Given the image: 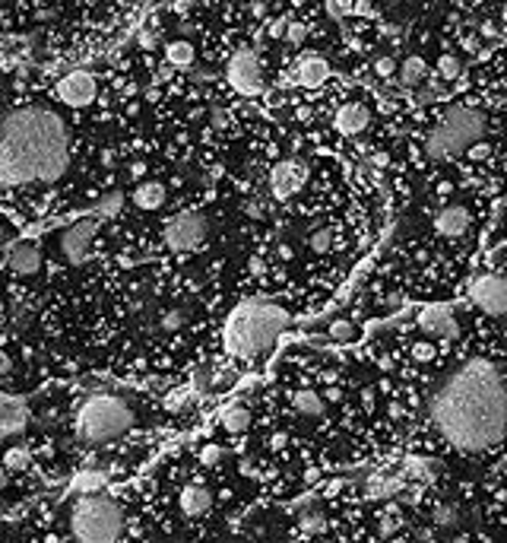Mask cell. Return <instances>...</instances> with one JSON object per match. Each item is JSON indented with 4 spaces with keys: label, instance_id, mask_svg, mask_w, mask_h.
Returning a JSON list of instances; mask_svg holds the SVG:
<instances>
[{
    "label": "cell",
    "instance_id": "52a82bcc",
    "mask_svg": "<svg viewBox=\"0 0 507 543\" xmlns=\"http://www.w3.org/2000/svg\"><path fill=\"white\" fill-rule=\"evenodd\" d=\"M206 232H209V222L200 210H181L165 222L162 239H165V245L171 248V251L184 254V251L200 248L203 241H206Z\"/></svg>",
    "mask_w": 507,
    "mask_h": 543
},
{
    "label": "cell",
    "instance_id": "5b68a950",
    "mask_svg": "<svg viewBox=\"0 0 507 543\" xmlns=\"http://www.w3.org/2000/svg\"><path fill=\"white\" fill-rule=\"evenodd\" d=\"M485 134V115L472 105H453L444 111L438 127L428 134L425 153L431 159H453V156L466 153L470 147L482 143Z\"/></svg>",
    "mask_w": 507,
    "mask_h": 543
},
{
    "label": "cell",
    "instance_id": "816d5d0a",
    "mask_svg": "<svg viewBox=\"0 0 507 543\" xmlns=\"http://www.w3.org/2000/svg\"><path fill=\"white\" fill-rule=\"evenodd\" d=\"M279 258H295V251H292V245H279Z\"/></svg>",
    "mask_w": 507,
    "mask_h": 543
},
{
    "label": "cell",
    "instance_id": "9c48e42d",
    "mask_svg": "<svg viewBox=\"0 0 507 543\" xmlns=\"http://www.w3.org/2000/svg\"><path fill=\"white\" fill-rule=\"evenodd\" d=\"M226 80L235 93L241 96H257L263 89V67H260V57L254 55L251 48L238 51V55L228 61L226 67Z\"/></svg>",
    "mask_w": 507,
    "mask_h": 543
},
{
    "label": "cell",
    "instance_id": "c3c4849f",
    "mask_svg": "<svg viewBox=\"0 0 507 543\" xmlns=\"http://www.w3.org/2000/svg\"><path fill=\"white\" fill-rule=\"evenodd\" d=\"M247 213H251L254 219H260V217H263V210H260V200H251V204H247Z\"/></svg>",
    "mask_w": 507,
    "mask_h": 543
},
{
    "label": "cell",
    "instance_id": "7bdbcfd3",
    "mask_svg": "<svg viewBox=\"0 0 507 543\" xmlns=\"http://www.w3.org/2000/svg\"><path fill=\"white\" fill-rule=\"evenodd\" d=\"M187 397H190V391H175V394H168V407L175 410V407H184L187 404Z\"/></svg>",
    "mask_w": 507,
    "mask_h": 543
},
{
    "label": "cell",
    "instance_id": "ac0fdd59",
    "mask_svg": "<svg viewBox=\"0 0 507 543\" xmlns=\"http://www.w3.org/2000/svg\"><path fill=\"white\" fill-rule=\"evenodd\" d=\"M368 121H371V111L361 105V102H346V105H339L337 118H333L337 130H339V134H346V137L361 134V130L368 127Z\"/></svg>",
    "mask_w": 507,
    "mask_h": 543
},
{
    "label": "cell",
    "instance_id": "11a10c76",
    "mask_svg": "<svg viewBox=\"0 0 507 543\" xmlns=\"http://www.w3.org/2000/svg\"><path fill=\"white\" fill-rule=\"evenodd\" d=\"M251 13H254V16H263V13H267V6H263V4H254Z\"/></svg>",
    "mask_w": 507,
    "mask_h": 543
},
{
    "label": "cell",
    "instance_id": "7c38bea8",
    "mask_svg": "<svg viewBox=\"0 0 507 543\" xmlns=\"http://www.w3.org/2000/svg\"><path fill=\"white\" fill-rule=\"evenodd\" d=\"M95 93H98V83H95V76H92L89 70H70V74H64L61 80H57V86H54V96L70 108L92 105Z\"/></svg>",
    "mask_w": 507,
    "mask_h": 543
},
{
    "label": "cell",
    "instance_id": "6da1fadb",
    "mask_svg": "<svg viewBox=\"0 0 507 543\" xmlns=\"http://www.w3.org/2000/svg\"><path fill=\"white\" fill-rule=\"evenodd\" d=\"M431 423L447 445L466 455L495 448L507 435V378L491 359L460 362L428 401Z\"/></svg>",
    "mask_w": 507,
    "mask_h": 543
},
{
    "label": "cell",
    "instance_id": "603a6c76",
    "mask_svg": "<svg viewBox=\"0 0 507 543\" xmlns=\"http://www.w3.org/2000/svg\"><path fill=\"white\" fill-rule=\"evenodd\" d=\"M194 57H197V51H194V45H190V42H184V38H177V42H168V48H165L168 67L184 70V67H190V64H194Z\"/></svg>",
    "mask_w": 507,
    "mask_h": 543
},
{
    "label": "cell",
    "instance_id": "3957f363",
    "mask_svg": "<svg viewBox=\"0 0 507 543\" xmlns=\"http://www.w3.org/2000/svg\"><path fill=\"white\" fill-rule=\"evenodd\" d=\"M289 311L279 309L276 302H267V299H247L238 309L228 315L226 321V333H222V343L232 356L238 359H251L260 356L263 350L273 346V340L279 337L289 327Z\"/></svg>",
    "mask_w": 507,
    "mask_h": 543
},
{
    "label": "cell",
    "instance_id": "83f0119b",
    "mask_svg": "<svg viewBox=\"0 0 507 543\" xmlns=\"http://www.w3.org/2000/svg\"><path fill=\"white\" fill-rule=\"evenodd\" d=\"M29 461H32V455H29V448H25V445L6 448V455H4V467L6 470H25V467H29Z\"/></svg>",
    "mask_w": 507,
    "mask_h": 543
},
{
    "label": "cell",
    "instance_id": "4316f807",
    "mask_svg": "<svg viewBox=\"0 0 507 543\" xmlns=\"http://www.w3.org/2000/svg\"><path fill=\"white\" fill-rule=\"evenodd\" d=\"M298 525H301V534H305V537H317V534L327 527V521H324V515H320L317 508H308V512H301Z\"/></svg>",
    "mask_w": 507,
    "mask_h": 543
},
{
    "label": "cell",
    "instance_id": "f35d334b",
    "mask_svg": "<svg viewBox=\"0 0 507 543\" xmlns=\"http://www.w3.org/2000/svg\"><path fill=\"white\" fill-rule=\"evenodd\" d=\"M156 42H159V32H156L153 25H146V29L140 32V48L149 51V48H156Z\"/></svg>",
    "mask_w": 507,
    "mask_h": 543
},
{
    "label": "cell",
    "instance_id": "d4e9b609",
    "mask_svg": "<svg viewBox=\"0 0 507 543\" xmlns=\"http://www.w3.org/2000/svg\"><path fill=\"white\" fill-rule=\"evenodd\" d=\"M74 489L80 496H95L105 489V474H98V470H83V474H76L74 480Z\"/></svg>",
    "mask_w": 507,
    "mask_h": 543
},
{
    "label": "cell",
    "instance_id": "d590c367",
    "mask_svg": "<svg viewBox=\"0 0 507 543\" xmlns=\"http://www.w3.org/2000/svg\"><path fill=\"white\" fill-rule=\"evenodd\" d=\"M305 38H308V29H305V25H301V23H289V29H286V42H289V45H295V48H298Z\"/></svg>",
    "mask_w": 507,
    "mask_h": 543
},
{
    "label": "cell",
    "instance_id": "44dd1931",
    "mask_svg": "<svg viewBox=\"0 0 507 543\" xmlns=\"http://www.w3.org/2000/svg\"><path fill=\"white\" fill-rule=\"evenodd\" d=\"M251 426V407L247 404H228L226 410H222V429L232 435L245 433V429Z\"/></svg>",
    "mask_w": 507,
    "mask_h": 543
},
{
    "label": "cell",
    "instance_id": "7a4b0ae2",
    "mask_svg": "<svg viewBox=\"0 0 507 543\" xmlns=\"http://www.w3.org/2000/svg\"><path fill=\"white\" fill-rule=\"evenodd\" d=\"M70 166V134L57 111L13 108L0 118V188L51 185Z\"/></svg>",
    "mask_w": 507,
    "mask_h": 543
},
{
    "label": "cell",
    "instance_id": "8d00e7d4",
    "mask_svg": "<svg viewBox=\"0 0 507 543\" xmlns=\"http://www.w3.org/2000/svg\"><path fill=\"white\" fill-rule=\"evenodd\" d=\"M466 156H470L472 162H482V159H489V156H491V147H489V143H476V147L466 149Z\"/></svg>",
    "mask_w": 507,
    "mask_h": 543
},
{
    "label": "cell",
    "instance_id": "d6986e66",
    "mask_svg": "<svg viewBox=\"0 0 507 543\" xmlns=\"http://www.w3.org/2000/svg\"><path fill=\"white\" fill-rule=\"evenodd\" d=\"M434 229H438L444 239H457V235H463L466 229H470V210L466 207H444V210L434 217Z\"/></svg>",
    "mask_w": 507,
    "mask_h": 543
},
{
    "label": "cell",
    "instance_id": "e0dca14e",
    "mask_svg": "<svg viewBox=\"0 0 507 543\" xmlns=\"http://www.w3.org/2000/svg\"><path fill=\"white\" fill-rule=\"evenodd\" d=\"M177 505H181V512L187 515V518H200V515H206L209 508H213V493H209V486H203V483L194 480L177 493Z\"/></svg>",
    "mask_w": 507,
    "mask_h": 543
},
{
    "label": "cell",
    "instance_id": "9f6ffc18",
    "mask_svg": "<svg viewBox=\"0 0 507 543\" xmlns=\"http://www.w3.org/2000/svg\"><path fill=\"white\" fill-rule=\"evenodd\" d=\"M0 241H4V222H0Z\"/></svg>",
    "mask_w": 507,
    "mask_h": 543
},
{
    "label": "cell",
    "instance_id": "bcb514c9",
    "mask_svg": "<svg viewBox=\"0 0 507 543\" xmlns=\"http://www.w3.org/2000/svg\"><path fill=\"white\" fill-rule=\"evenodd\" d=\"M295 115H298V121H311L314 111H311V105H298L295 108Z\"/></svg>",
    "mask_w": 507,
    "mask_h": 543
},
{
    "label": "cell",
    "instance_id": "5bb4252c",
    "mask_svg": "<svg viewBox=\"0 0 507 543\" xmlns=\"http://www.w3.org/2000/svg\"><path fill=\"white\" fill-rule=\"evenodd\" d=\"M295 86H305V89H317L330 80V61L324 55H305L298 64H295V74H292Z\"/></svg>",
    "mask_w": 507,
    "mask_h": 543
},
{
    "label": "cell",
    "instance_id": "e575fe53",
    "mask_svg": "<svg viewBox=\"0 0 507 543\" xmlns=\"http://www.w3.org/2000/svg\"><path fill=\"white\" fill-rule=\"evenodd\" d=\"M374 74L378 76H393L397 74V61H393L390 55H380L378 61H374Z\"/></svg>",
    "mask_w": 507,
    "mask_h": 543
},
{
    "label": "cell",
    "instance_id": "2e32d148",
    "mask_svg": "<svg viewBox=\"0 0 507 543\" xmlns=\"http://www.w3.org/2000/svg\"><path fill=\"white\" fill-rule=\"evenodd\" d=\"M25 423H29L25 401L0 394V442H4V438H10V435H16V433H23Z\"/></svg>",
    "mask_w": 507,
    "mask_h": 543
},
{
    "label": "cell",
    "instance_id": "9a60e30c",
    "mask_svg": "<svg viewBox=\"0 0 507 543\" xmlns=\"http://www.w3.org/2000/svg\"><path fill=\"white\" fill-rule=\"evenodd\" d=\"M6 264H10V270L19 273V277H32V273L42 270V251H38L35 241L23 239V241H16V245L10 248Z\"/></svg>",
    "mask_w": 507,
    "mask_h": 543
},
{
    "label": "cell",
    "instance_id": "7dc6e473",
    "mask_svg": "<svg viewBox=\"0 0 507 543\" xmlns=\"http://www.w3.org/2000/svg\"><path fill=\"white\" fill-rule=\"evenodd\" d=\"M213 124H216V127H226V124H228L226 111H219V108H216V111H213Z\"/></svg>",
    "mask_w": 507,
    "mask_h": 543
},
{
    "label": "cell",
    "instance_id": "681fc988",
    "mask_svg": "<svg viewBox=\"0 0 507 543\" xmlns=\"http://www.w3.org/2000/svg\"><path fill=\"white\" fill-rule=\"evenodd\" d=\"M371 162H374V166H378V168H384V166H387V162H390V159H387V153H374V156H371Z\"/></svg>",
    "mask_w": 507,
    "mask_h": 543
},
{
    "label": "cell",
    "instance_id": "ffe728a7",
    "mask_svg": "<svg viewBox=\"0 0 507 543\" xmlns=\"http://www.w3.org/2000/svg\"><path fill=\"white\" fill-rule=\"evenodd\" d=\"M165 200H168V191L162 181H140L134 191V204L140 210H159Z\"/></svg>",
    "mask_w": 507,
    "mask_h": 543
},
{
    "label": "cell",
    "instance_id": "cb8c5ba5",
    "mask_svg": "<svg viewBox=\"0 0 507 543\" xmlns=\"http://www.w3.org/2000/svg\"><path fill=\"white\" fill-rule=\"evenodd\" d=\"M425 74H428V67L419 55H409L403 64H400V83H403V86H419V83L425 80Z\"/></svg>",
    "mask_w": 507,
    "mask_h": 543
},
{
    "label": "cell",
    "instance_id": "1f68e13d",
    "mask_svg": "<svg viewBox=\"0 0 507 543\" xmlns=\"http://www.w3.org/2000/svg\"><path fill=\"white\" fill-rule=\"evenodd\" d=\"M434 525L438 527H457L460 525V512L453 505H438L434 508Z\"/></svg>",
    "mask_w": 507,
    "mask_h": 543
},
{
    "label": "cell",
    "instance_id": "db71d44e",
    "mask_svg": "<svg viewBox=\"0 0 507 543\" xmlns=\"http://www.w3.org/2000/svg\"><path fill=\"white\" fill-rule=\"evenodd\" d=\"M339 388H327V401H339Z\"/></svg>",
    "mask_w": 507,
    "mask_h": 543
},
{
    "label": "cell",
    "instance_id": "f6af8a7d",
    "mask_svg": "<svg viewBox=\"0 0 507 543\" xmlns=\"http://www.w3.org/2000/svg\"><path fill=\"white\" fill-rule=\"evenodd\" d=\"M10 369H13V359L6 356L4 350H0V375H6V372H10Z\"/></svg>",
    "mask_w": 507,
    "mask_h": 543
},
{
    "label": "cell",
    "instance_id": "8992f818",
    "mask_svg": "<svg viewBox=\"0 0 507 543\" xmlns=\"http://www.w3.org/2000/svg\"><path fill=\"white\" fill-rule=\"evenodd\" d=\"M70 531L76 543H115L124 531V512L111 496H80L70 512Z\"/></svg>",
    "mask_w": 507,
    "mask_h": 543
},
{
    "label": "cell",
    "instance_id": "f907efd6",
    "mask_svg": "<svg viewBox=\"0 0 507 543\" xmlns=\"http://www.w3.org/2000/svg\"><path fill=\"white\" fill-rule=\"evenodd\" d=\"M482 35H485V38H495V35H498V29H495L491 23H485V25H482Z\"/></svg>",
    "mask_w": 507,
    "mask_h": 543
},
{
    "label": "cell",
    "instance_id": "ab89813d",
    "mask_svg": "<svg viewBox=\"0 0 507 543\" xmlns=\"http://www.w3.org/2000/svg\"><path fill=\"white\" fill-rule=\"evenodd\" d=\"M397 527H400V515L397 512H390V515H384V518H380V534H384V537H387V534H393Z\"/></svg>",
    "mask_w": 507,
    "mask_h": 543
},
{
    "label": "cell",
    "instance_id": "f5cc1de1",
    "mask_svg": "<svg viewBox=\"0 0 507 543\" xmlns=\"http://www.w3.org/2000/svg\"><path fill=\"white\" fill-rule=\"evenodd\" d=\"M450 181H441V185H438V194H441V198H447V194H450Z\"/></svg>",
    "mask_w": 507,
    "mask_h": 543
},
{
    "label": "cell",
    "instance_id": "484cf974",
    "mask_svg": "<svg viewBox=\"0 0 507 543\" xmlns=\"http://www.w3.org/2000/svg\"><path fill=\"white\" fill-rule=\"evenodd\" d=\"M121 204H124V194L121 191H111V194H105L102 200L95 204V217H102V219H108V217H117L121 213Z\"/></svg>",
    "mask_w": 507,
    "mask_h": 543
},
{
    "label": "cell",
    "instance_id": "f546056e",
    "mask_svg": "<svg viewBox=\"0 0 507 543\" xmlns=\"http://www.w3.org/2000/svg\"><path fill=\"white\" fill-rule=\"evenodd\" d=\"M327 333H330L337 343H355V340H359V327H355L352 321H333Z\"/></svg>",
    "mask_w": 507,
    "mask_h": 543
},
{
    "label": "cell",
    "instance_id": "8fae6325",
    "mask_svg": "<svg viewBox=\"0 0 507 543\" xmlns=\"http://www.w3.org/2000/svg\"><path fill=\"white\" fill-rule=\"evenodd\" d=\"M308 181V162L301 159H279L269 168V194L276 200H289L305 188Z\"/></svg>",
    "mask_w": 507,
    "mask_h": 543
},
{
    "label": "cell",
    "instance_id": "60d3db41",
    "mask_svg": "<svg viewBox=\"0 0 507 543\" xmlns=\"http://www.w3.org/2000/svg\"><path fill=\"white\" fill-rule=\"evenodd\" d=\"M286 29H289V19H273V23H269V38H286Z\"/></svg>",
    "mask_w": 507,
    "mask_h": 543
},
{
    "label": "cell",
    "instance_id": "f1b7e54d",
    "mask_svg": "<svg viewBox=\"0 0 507 543\" xmlns=\"http://www.w3.org/2000/svg\"><path fill=\"white\" fill-rule=\"evenodd\" d=\"M463 74V64H460L457 55H441L438 57V76L441 80H457Z\"/></svg>",
    "mask_w": 507,
    "mask_h": 543
},
{
    "label": "cell",
    "instance_id": "ee69618b",
    "mask_svg": "<svg viewBox=\"0 0 507 543\" xmlns=\"http://www.w3.org/2000/svg\"><path fill=\"white\" fill-rule=\"evenodd\" d=\"M267 445H269V451H282L289 445V435L286 433H273V438H269Z\"/></svg>",
    "mask_w": 507,
    "mask_h": 543
},
{
    "label": "cell",
    "instance_id": "d6a6232c",
    "mask_svg": "<svg viewBox=\"0 0 507 543\" xmlns=\"http://www.w3.org/2000/svg\"><path fill=\"white\" fill-rule=\"evenodd\" d=\"M184 321H187V315H184L181 309H168L165 315H162V331H177V327H184Z\"/></svg>",
    "mask_w": 507,
    "mask_h": 543
},
{
    "label": "cell",
    "instance_id": "277c9868",
    "mask_svg": "<svg viewBox=\"0 0 507 543\" xmlns=\"http://www.w3.org/2000/svg\"><path fill=\"white\" fill-rule=\"evenodd\" d=\"M134 426V410L117 394H92L76 410V435L89 445H105L127 435Z\"/></svg>",
    "mask_w": 507,
    "mask_h": 543
},
{
    "label": "cell",
    "instance_id": "74e56055",
    "mask_svg": "<svg viewBox=\"0 0 507 543\" xmlns=\"http://www.w3.org/2000/svg\"><path fill=\"white\" fill-rule=\"evenodd\" d=\"M349 13H355L352 4H327V16H333V19H342Z\"/></svg>",
    "mask_w": 507,
    "mask_h": 543
},
{
    "label": "cell",
    "instance_id": "b9f144b4",
    "mask_svg": "<svg viewBox=\"0 0 507 543\" xmlns=\"http://www.w3.org/2000/svg\"><path fill=\"white\" fill-rule=\"evenodd\" d=\"M412 356L422 359V362H425V359H431V356H434V346H431V343H416V346H412Z\"/></svg>",
    "mask_w": 507,
    "mask_h": 543
},
{
    "label": "cell",
    "instance_id": "4fadbf2b",
    "mask_svg": "<svg viewBox=\"0 0 507 543\" xmlns=\"http://www.w3.org/2000/svg\"><path fill=\"white\" fill-rule=\"evenodd\" d=\"M419 327H422L425 333H434V337H447L453 340L460 333V324L457 318H453V311L447 309V305H428V309L419 311Z\"/></svg>",
    "mask_w": 507,
    "mask_h": 543
},
{
    "label": "cell",
    "instance_id": "ba28073f",
    "mask_svg": "<svg viewBox=\"0 0 507 543\" xmlns=\"http://www.w3.org/2000/svg\"><path fill=\"white\" fill-rule=\"evenodd\" d=\"M98 226H102V217L89 213V217L76 219L74 226L64 229L57 248H61V258L67 261V264H83V261L89 258V248H92V239H95Z\"/></svg>",
    "mask_w": 507,
    "mask_h": 543
},
{
    "label": "cell",
    "instance_id": "4dcf8cb0",
    "mask_svg": "<svg viewBox=\"0 0 507 543\" xmlns=\"http://www.w3.org/2000/svg\"><path fill=\"white\" fill-rule=\"evenodd\" d=\"M308 245H311V251L327 254L333 248V232H330V229H314V232L308 235Z\"/></svg>",
    "mask_w": 507,
    "mask_h": 543
},
{
    "label": "cell",
    "instance_id": "7402d4cb",
    "mask_svg": "<svg viewBox=\"0 0 507 543\" xmlns=\"http://www.w3.org/2000/svg\"><path fill=\"white\" fill-rule=\"evenodd\" d=\"M292 407H295V413H301V416H320L324 413V397L311 388L292 391Z\"/></svg>",
    "mask_w": 507,
    "mask_h": 543
},
{
    "label": "cell",
    "instance_id": "836d02e7",
    "mask_svg": "<svg viewBox=\"0 0 507 543\" xmlns=\"http://www.w3.org/2000/svg\"><path fill=\"white\" fill-rule=\"evenodd\" d=\"M222 455H226V451H222V445H213V442H209V445H203V448H200V461L206 464V467L219 464V461H222Z\"/></svg>",
    "mask_w": 507,
    "mask_h": 543
},
{
    "label": "cell",
    "instance_id": "30bf717a",
    "mask_svg": "<svg viewBox=\"0 0 507 543\" xmlns=\"http://www.w3.org/2000/svg\"><path fill=\"white\" fill-rule=\"evenodd\" d=\"M470 299L489 315H507V277L482 273L470 283Z\"/></svg>",
    "mask_w": 507,
    "mask_h": 543
}]
</instances>
